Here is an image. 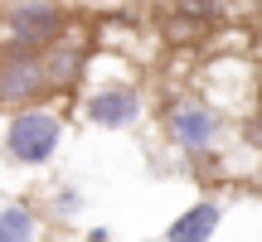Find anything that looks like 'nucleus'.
<instances>
[{
  "instance_id": "f257e3e1",
  "label": "nucleus",
  "mask_w": 262,
  "mask_h": 242,
  "mask_svg": "<svg viewBox=\"0 0 262 242\" xmlns=\"http://www.w3.org/2000/svg\"><path fill=\"white\" fill-rule=\"evenodd\" d=\"M63 140V121L54 112H19L5 126V155L15 165H49Z\"/></svg>"
},
{
  "instance_id": "f03ea898",
  "label": "nucleus",
  "mask_w": 262,
  "mask_h": 242,
  "mask_svg": "<svg viewBox=\"0 0 262 242\" xmlns=\"http://www.w3.org/2000/svg\"><path fill=\"white\" fill-rule=\"evenodd\" d=\"M44 87H54V83H49L44 54L15 44V49H10V58L0 63V102H29V97H39Z\"/></svg>"
},
{
  "instance_id": "7ed1b4c3",
  "label": "nucleus",
  "mask_w": 262,
  "mask_h": 242,
  "mask_svg": "<svg viewBox=\"0 0 262 242\" xmlns=\"http://www.w3.org/2000/svg\"><path fill=\"white\" fill-rule=\"evenodd\" d=\"M58 29H63V15H58L49 0H19L10 10V39L25 49H39V44H54Z\"/></svg>"
},
{
  "instance_id": "20e7f679",
  "label": "nucleus",
  "mask_w": 262,
  "mask_h": 242,
  "mask_svg": "<svg viewBox=\"0 0 262 242\" xmlns=\"http://www.w3.org/2000/svg\"><path fill=\"white\" fill-rule=\"evenodd\" d=\"M83 116L93 121V126L122 131V126H131V121L141 116V92H136V87H126V83H117V87H97V92H88Z\"/></svg>"
},
{
  "instance_id": "39448f33",
  "label": "nucleus",
  "mask_w": 262,
  "mask_h": 242,
  "mask_svg": "<svg viewBox=\"0 0 262 242\" xmlns=\"http://www.w3.org/2000/svg\"><path fill=\"white\" fill-rule=\"evenodd\" d=\"M170 126H175L180 146H185L189 155H199V150L214 140L219 121H214V112H209L204 102H180V107H175V116H170Z\"/></svg>"
},
{
  "instance_id": "423d86ee",
  "label": "nucleus",
  "mask_w": 262,
  "mask_h": 242,
  "mask_svg": "<svg viewBox=\"0 0 262 242\" xmlns=\"http://www.w3.org/2000/svg\"><path fill=\"white\" fill-rule=\"evenodd\" d=\"M219 218H224L219 204H194L189 213H180L175 223L165 228V242H209L214 228H219Z\"/></svg>"
},
{
  "instance_id": "0eeeda50",
  "label": "nucleus",
  "mask_w": 262,
  "mask_h": 242,
  "mask_svg": "<svg viewBox=\"0 0 262 242\" xmlns=\"http://www.w3.org/2000/svg\"><path fill=\"white\" fill-rule=\"evenodd\" d=\"M44 63H49V83H54V87H68V83H78V73H83V49L49 44Z\"/></svg>"
},
{
  "instance_id": "6e6552de",
  "label": "nucleus",
  "mask_w": 262,
  "mask_h": 242,
  "mask_svg": "<svg viewBox=\"0 0 262 242\" xmlns=\"http://www.w3.org/2000/svg\"><path fill=\"white\" fill-rule=\"evenodd\" d=\"M0 242H34V213L25 204L0 208Z\"/></svg>"
}]
</instances>
